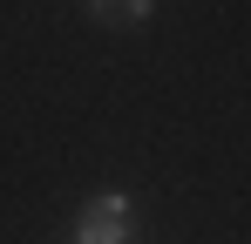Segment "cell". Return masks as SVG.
<instances>
[{
    "label": "cell",
    "mask_w": 251,
    "mask_h": 244,
    "mask_svg": "<svg viewBox=\"0 0 251 244\" xmlns=\"http://www.w3.org/2000/svg\"><path fill=\"white\" fill-rule=\"evenodd\" d=\"M88 210H95V217H129V210H136V197H129V190H95V197H88Z\"/></svg>",
    "instance_id": "obj_3"
},
{
    "label": "cell",
    "mask_w": 251,
    "mask_h": 244,
    "mask_svg": "<svg viewBox=\"0 0 251 244\" xmlns=\"http://www.w3.org/2000/svg\"><path fill=\"white\" fill-rule=\"evenodd\" d=\"M82 7L102 21V27H136V21L156 14V0H82Z\"/></svg>",
    "instance_id": "obj_2"
},
{
    "label": "cell",
    "mask_w": 251,
    "mask_h": 244,
    "mask_svg": "<svg viewBox=\"0 0 251 244\" xmlns=\"http://www.w3.org/2000/svg\"><path fill=\"white\" fill-rule=\"evenodd\" d=\"M75 244H136V224H129V217H95V210H82Z\"/></svg>",
    "instance_id": "obj_1"
},
{
    "label": "cell",
    "mask_w": 251,
    "mask_h": 244,
    "mask_svg": "<svg viewBox=\"0 0 251 244\" xmlns=\"http://www.w3.org/2000/svg\"><path fill=\"white\" fill-rule=\"evenodd\" d=\"M68 244H75V238H68Z\"/></svg>",
    "instance_id": "obj_4"
}]
</instances>
